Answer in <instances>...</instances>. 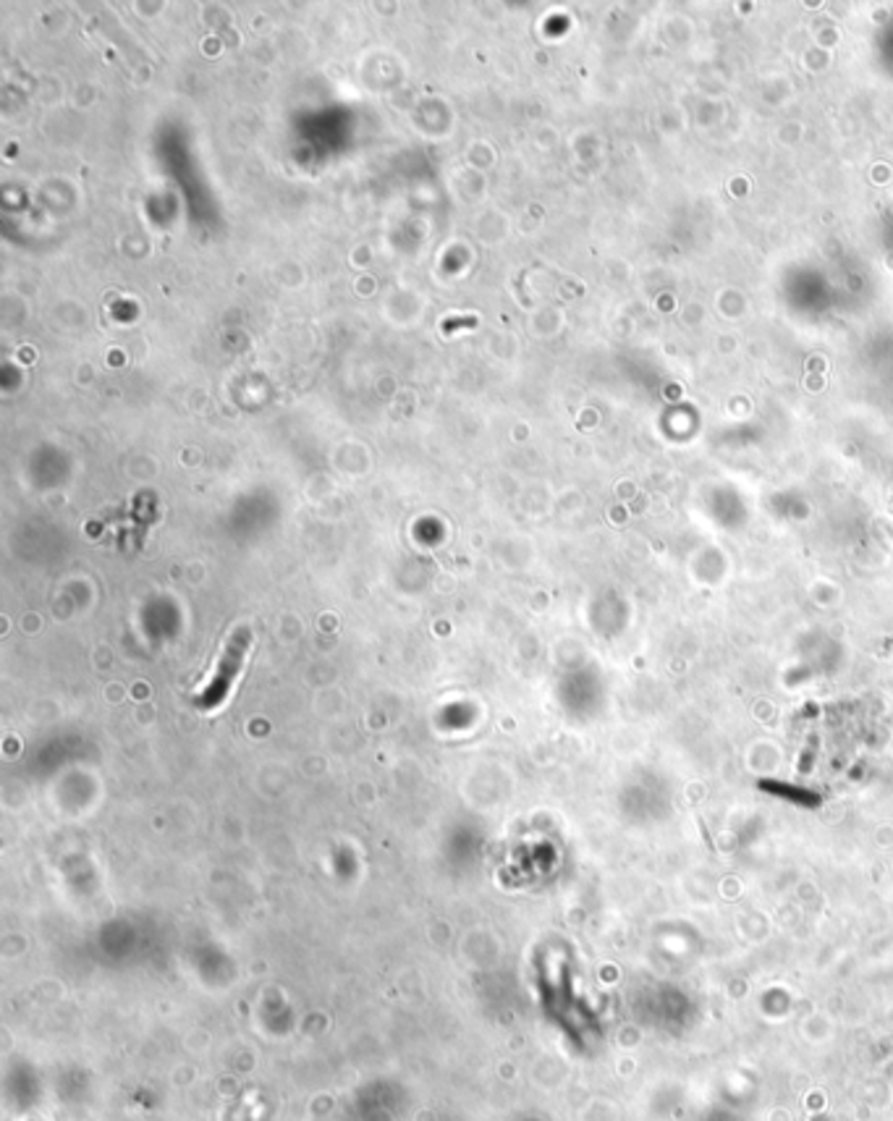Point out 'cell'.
<instances>
[{"instance_id": "cell-1", "label": "cell", "mask_w": 893, "mask_h": 1121, "mask_svg": "<svg viewBox=\"0 0 893 1121\" xmlns=\"http://www.w3.org/2000/svg\"><path fill=\"white\" fill-rule=\"evenodd\" d=\"M247 648H249L247 634H244L242 642H228V650H226V655L220 658L218 671H215V676L211 679V682H207L205 690L199 692V705L205 707V711L218 707L223 700H226V694L230 692V684H234L236 674L242 671V661H244V653H247Z\"/></svg>"}]
</instances>
